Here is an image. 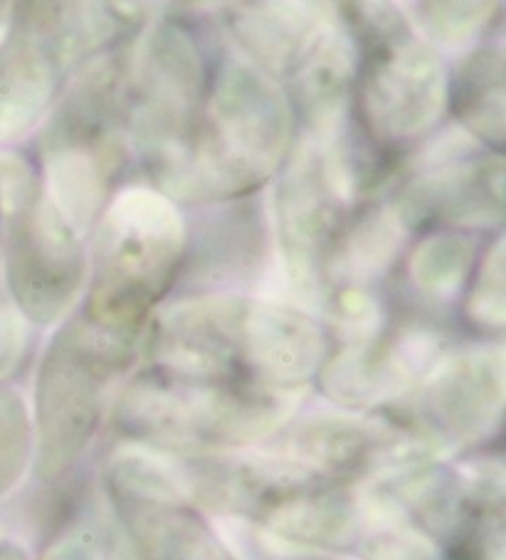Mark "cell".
Listing matches in <instances>:
<instances>
[{"mask_svg":"<svg viewBox=\"0 0 506 560\" xmlns=\"http://www.w3.org/2000/svg\"><path fill=\"white\" fill-rule=\"evenodd\" d=\"M421 253L413 257V284L427 299H450L467 282L474 247L457 233H435L427 237Z\"/></svg>","mask_w":506,"mask_h":560,"instance_id":"cell-7","label":"cell"},{"mask_svg":"<svg viewBox=\"0 0 506 560\" xmlns=\"http://www.w3.org/2000/svg\"><path fill=\"white\" fill-rule=\"evenodd\" d=\"M186 253L179 282L186 287L228 284L235 277L257 272L265 243V222L255 200L238 198L200 222L196 233L186 235Z\"/></svg>","mask_w":506,"mask_h":560,"instance_id":"cell-4","label":"cell"},{"mask_svg":"<svg viewBox=\"0 0 506 560\" xmlns=\"http://www.w3.org/2000/svg\"><path fill=\"white\" fill-rule=\"evenodd\" d=\"M11 200V284L18 302L37 322L65 312L82 279V253L70 220L45 196L33 176H21Z\"/></svg>","mask_w":506,"mask_h":560,"instance_id":"cell-3","label":"cell"},{"mask_svg":"<svg viewBox=\"0 0 506 560\" xmlns=\"http://www.w3.org/2000/svg\"><path fill=\"white\" fill-rule=\"evenodd\" d=\"M186 233L179 212L156 192L114 202L96 235L90 322L122 339L179 279Z\"/></svg>","mask_w":506,"mask_h":560,"instance_id":"cell-1","label":"cell"},{"mask_svg":"<svg viewBox=\"0 0 506 560\" xmlns=\"http://www.w3.org/2000/svg\"><path fill=\"white\" fill-rule=\"evenodd\" d=\"M504 65L496 47L474 52L455 84L457 117L499 153L504 137Z\"/></svg>","mask_w":506,"mask_h":560,"instance_id":"cell-5","label":"cell"},{"mask_svg":"<svg viewBox=\"0 0 506 560\" xmlns=\"http://www.w3.org/2000/svg\"><path fill=\"white\" fill-rule=\"evenodd\" d=\"M352 21L364 43L356 127L378 147L401 153V141L440 119L447 104L442 67L407 35L398 13H352Z\"/></svg>","mask_w":506,"mask_h":560,"instance_id":"cell-2","label":"cell"},{"mask_svg":"<svg viewBox=\"0 0 506 560\" xmlns=\"http://www.w3.org/2000/svg\"><path fill=\"white\" fill-rule=\"evenodd\" d=\"M346 43L338 35L319 37L314 47L304 55V70L297 77V96L304 114L314 121H324L336 112L344 100L348 77H352V57Z\"/></svg>","mask_w":506,"mask_h":560,"instance_id":"cell-6","label":"cell"}]
</instances>
